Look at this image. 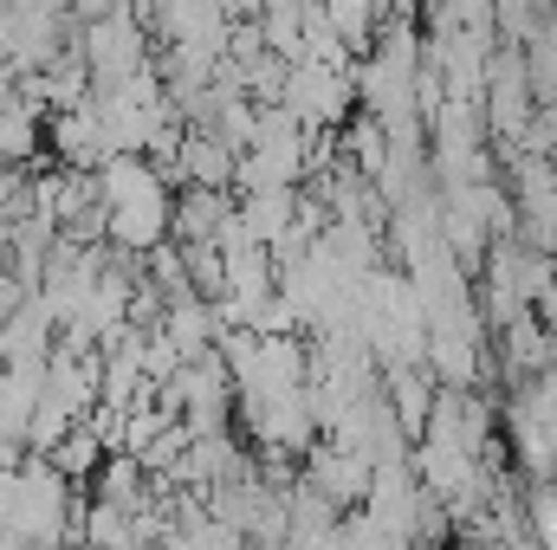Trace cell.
<instances>
[{
    "mask_svg": "<svg viewBox=\"0 0 557 550\" xmlns=\"http://www.w3.org/2000/svg\"><path fill=\"white\" fill-rule=\"evenodd\" d=\"M227 214H234L227 188H182L169 195V240H214Z\"/></svg>",
    "mask_w": 557,
    "mask_h": 550,
    "instance_id": "8",
    "label": "cell"
},
{
    "mask_svg": "<svg viewBox=\"0 0 557 550\" xmlns=\"http://www.w3.org/2000/svg\"><path fill=\"white\" fill-rule=\"evenodd\" d=\"M552 182H557V155H552Z\"/></svg>",
    "mask_w": 557,
    "mask_h": 550,
    "instance_id": "16",
    "label": "cell"
},
{
    "mask_svg": "<svg viewBox=\"0 0 557 550\" xmlns=\"http://www.w3.org/2000/svg\"><path fill=\"white\" fill-rule=\"evenodd\" d=\"M305 130H337L357 104L350 72H324V65H285V98H278Z\"/></svg>",
    "mask_w": 557,
    "mask_h": 550,
    "instance_id": "3",
    "label": "cell"
},
{
    "mask_svg": "<svg viewBox=\"0 0 557 550\" xmlns=\"http://www.w3.org/2000/svg\"><path fill=\"white\" fill-rule=\"evenodd\" d=\"M33 149H39V117L26 104H13V91H7V104H0V168L26 162Z\"/></svg>",
    "mask_w": 557,
    "mask_h": 550,
    "instance_id": "14",
    "label": "cell"
},
{
    "mask_svg": "<svg viewBox=\"0 0 557 550\" xmlns=\"http://www.w3.org/2000/svg\"><path fill=\"white\" fill-rule=\"evenodd\" d=\"M162 337L182 350V363L208 357V350H214V337H221V324H214V304H208V298H175V304L162 311Z\"/></svg>",
    "mask_w": 557,
    "mask_h": 550,
    "instance_id": "9",
    "label": "cell"
},
{
    "mask_svg": "<svg viewBox=\"0 0 557 550\" xmlns=\"http://www.w3.org/2000/svg\"><path fill=\"white\" fill-rule=\"evenodd\" d=\"M292 214H298V188H278V195H240L234 201V221L247 227V240L278 247L292 234Z\"/></svg>",
    "mask_w": 557,
    "mask_h": 550,
    "instance_id": "10",
    "label": "cell"
},
{
    "mask_svg": "<svg viewBox=\"0 0 557 550\" xmlns=\"http://www.w3.org/2000/svg\"><path fill=\"white\" fill-rule=\"evenodd\" d=\"M0 525L13 550H72L85 532V499H72V479L46 453H20L0 479Z\"/></svg>",
    "mask_w": 557,
    "mask_h": 550,
    "instance_id": "1",
    "label": "cell"
},
{
    "mask_svg": "<svg viewBox=\"0 0 557 550\" xmlns=\"http://www.w3.org/2000/svg\"><path fill=\"white\" fill-rule=\"evenodd\" d=\"M318 13L331 20V33H337V46L350 52V59H363L370 46H376V0H318Z\"/></svg>",
    "mask_w": 557,
    "mask_h": 550,
    "instance_id": "12",
    "label": "cell"
},
{
    "mask_svg": "<svg viewBox=\"0 0 557 550\" xmlns=\"http://www.w3.org/2000/svg\"><path fill=\"white\" fill-rule=\"evenodd\" d=\"M52 155H59L65 168H78V175H98V168L111 162V142L98 130L91 98H85L78 111H59V117H52Z\"/></svg>",
    "mask_w": 557,
    "mask_h": 550,
    "instance_id": "7",
    "label": "cell"
},
{
    "mask_svg": "<svg viewBox=\"0 0 557 550\" xmlns=\"http://www.w3.org/2000/svg\"><path fill=\"white\" fill-rule=\"evenodd\" d=\"M409 7H416V13H428V7H441V0H409Z\"/></svg>",
    "mask_w": 557,
    "mask_h": 550,
    "instance_id": "15",
    "label": "cell"
},
{
    "mask_svg": "<svg viewBox=\"0 0 557 550\" xmlns=\"http://www.w3.org/2000/svg\"><path fill=\"white\" fill-rule=\"evenodd\" d=\"M78 59L91 72V91H111V85L149 72V26H143V13L137 7H117V13L78 26Z\"/></svg>",
    "mask_w": 557,
    "mask_h": 550,
    "instance_id": "2",
    "label": "cell"
},
{
    "mask_svg": "<svg viewBox=\"0 0 557 550\" xmlns=\"http://www.w3.org/2000/svg\"><path fill=\"white\" fill-rule=\"evenodd\" d=\"M383 396H389V409H396L403 434H409V447H416V434L428 427V409H434V383H428V370H421V363L383 370Z\"/></svg>",
    "mask_w": 557,
    "mask_h": 550,
    "instance_id": "11",
    "label": "cell"
},
{
    "mask_svg": "<svg viewBox=\"0 0 557 550\" xmlns=\"http://www.w3.org/2000/svg\"><path fill=\"white\" fill-rule=\"evenodd\" d=\"M169 182H182V188H234V149L214 130H188L182 124V149H175Z\"/></svg>",
    "mask_w": 557,
    "mask_h": 550,
    "instance_id": "6",
    "label": "cell"
},
{
    "mask_svg": "<svg viewBox=\"0 0 557 550\" xmlns=\"http://www.w3.org/2000/svg\"><path fill=\"white\" fill-rule=\"evenodd\" d=\"M486 350H493V370L506 383H532V376L557 370V330L539 324L532 311H519L512 324H499V343H486Z\"/></svg>",
    "mask_w": 557,
    "mask_h": 550,
    "instance_id": "4",
    "label": "cell"
},
{
    "mask_svg": "<svg viewBox=\"0 0 557 550\" xmlns=\"http://www.w3.org/2000/svg\"><path fill=\"white\" fill-rule=\"evenodd\" d=\"M370 460H357L350 447H337V440H311L305 447V479L337 505V512H357L363 505V492H370Z\"/></svg>",
    "mask_w": 557,
    "mask_h": 550,
    "instance_id": "5",
    "label": "cell"
},
{
    "mask_svg": "<svg viewBox=\"0 0 557 550\" xmlns=\"http://www.w3.org/2000/svg\"><path fill=\"white\" fill-rule=\"evenodd\" d=\"M46 460H52V466H59L65 479H91V473L104 466V440H98V434H91V427L78 421V427H72L65 440H52V447H46Z\"/></svg>",
    "mask_w": 557,
    "mask_h": 550,
    "instance_id": "13",
    "label": "cell"
}]
</instances>
